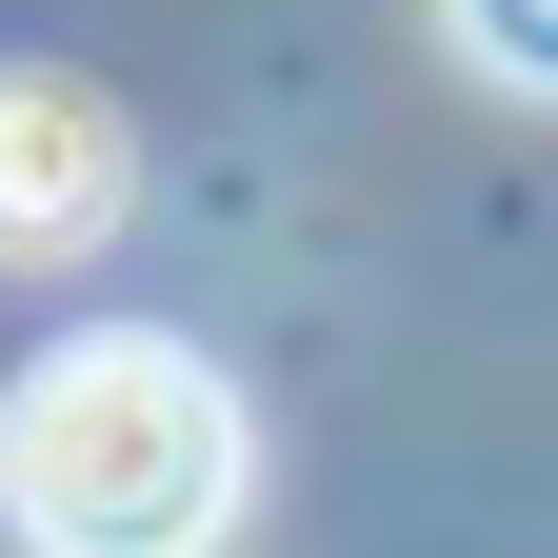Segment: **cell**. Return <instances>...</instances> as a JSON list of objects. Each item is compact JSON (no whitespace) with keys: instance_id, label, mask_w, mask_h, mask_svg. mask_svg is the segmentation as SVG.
<instances>
[{"instance_id":"cell-2","label":"cell","mask_w":558,"mask_h":558,"mask_svg":"<svg viewBox=\"0 0 558 558\" xmlns=\"http://www.w3.org/2000/svg\"><path fill=\"white\" fill-rule=\"evenodd\" d=\"M120 180H140V140L100 81H0V259H60V240H100L120 220Z\"/></svg>"},{"instance_id":"cell-1","label":"cell","mask_w":558,"mask_h":558,"mask_svg":"<svg viewBox=\"0 0 558 558\" xmlns=\"http://www.w3.org/2000/svg\"><path fill=\"white\" fill-rule=\"evenodd\" d=\"M0 519L40 558H220L240 519V399L180 339H60L0 399Z\"/></svg>"},{"instance_id":"cell-3","label":"cell","mask_w":558,"mask_h":558,"mask_svg":"<svg viewBox=\"0 0 558 558\" xmlns=\"http://www.w3.org/2000/svg\"><path fill=\"white\" fill-rule=\"evenodd\" d=\"M439 21H459V60H478V81L558 100V0H439Z\"/></svg>"}]
</instances>
